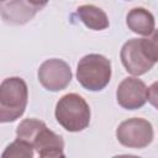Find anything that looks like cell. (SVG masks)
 <instances>
[{
    "instance_id": "1",
    "label": "cell",
    "mask_w": 158,
    "mask_h": 158,
    "mask_svg": "<svg viewBox=\"0 0 158 158\" xmlns=\"http://www.w3.org/2000/svg\"><path fill=\"white\" fill-rule=\"evenodd\" d=\"M157 33L148 38H131L123 43L120 58L125 69L132 75H142L149 72L158 60Z\"/></svg>"
},
{
    "instance_id": "2",
    "label": "cell",
    "mask_w": 158,
    "mask_h": 158,
    "mask_svg": "<svg viewBox=\"0 0 158 158\" xmlns=\"http://www.w3.org/2000/svg\"><path fill=\"white\" fill-rule=\"evenodd\" d=\"M28 88L20 77H10L0 84V122H14L27 106Z\"/></svg>"
},
{
    "instance_id": "3",
    "label": "cell",
    "mask_w": 158,
    "mask_h": 158,
    "mask_svg": "<svg viewBox=\"0 0 158 158\" xmlns=\"http://www.w3.org/2000/svg\"><path fill=\"white\" fill-rule=\"evenodd\" d=\"M57 122L69 132H79L85 130L90 123V107L85 99L75 93L63 95L54 111Z\"/></svg>"
},
{
    "instance_id": "4",
    "label": "cell",
    "mask_w": 158,
    "mask_h": 158,
    "mask_svg": "<svg viewBox=\"0 0 158 158\" xmlns=\"http://www.w3.org/2000/svg\"><path fill=\"white\" fill-rule=\"evenodd\" d=\"M77 79L84 89L100 91L110 83L111 62L102 54H86L78 63Z\"/></svg>"
},
{
    "instance_id": "5",
    "label": "cell",
    "mask_w": 158,
    "mask_h": 158,
    "mask_svg": "<svg viewBox=\"0 0 158 158\" xmlns=\"http://www.w3.org/2000/svg\"><path fill=\"white\" fill-rule=\"evenodd\" d=\"M154 132L152 123L141 117H132L122 121L116 128L117 141L127 148H146L153 141Z\"/></svg>"
},
{
    "instance_id": "6",
    "label": "cell",
    "mask_w": 158,
    "mask_h": 158,
    "mask_svg": "<svg viewBox=\"0 0 158 158\" xmlns=\"http://www.w3.org/2000/svg\"><path fill=\"white\" fill-rule=\"evenodd\" d=\"M38 81L49 91H60L72 81V70L67 62L58 58L44 60L38 68Z\"/></svg>"
},
{
    "instance_id": "7",
    "label": "cell",
    "mask_w": 158,
    "mask_h": 158,
    "mask_svg": "<svg viewBox=\"0 0 158 158\" xmlns=\"http://www.w3.org/2000/svg\"><path fill=\"white\" fill-rule=\"evenodd\" d=\"M116 99L118 105L126 110L141 109L149 100V88L141 79L127 77L118 84Z\"/></svg>"
},
{
    "instance_id": "8",
    "label": "cell",
    "mask_w": 158,
    "mask_h": 158,
    "mask_svg": "<svg viewBox=\"0 0 158 158\" xmlns=\"http://www.w3.org/2000/svg\"><path fill=\"white\" fill-rule=\"evenodd\" d=\"M31 146L42 158L64 157V141L62 136L51 131L46 123L36 132L31 141Z\"/></svg>"
},
{
    "instance_id": "9",
    "label": "cell",
    "mask_w": 158,
    "mask_h": 158,
    "mask_svg": "<svg viewBox=\"0 0 158 158\" xmlns=\"http://www.w3.org/2000/svg\"><path fill=\"white\" fill-rule=\"evenodd\" d=\"M38 10L27 0H5L0 2V16L11 25H25L35 17Z\"/></svg>"
},
{
    "instance_id": "10",
    "label": "cell",
    "mask_w": 158,
    "mask_h": 158,
    "mask_svg": "<svg viewBox=\"0 0 158 158\" xmlns=\"http://www.w3.org/2000/svg\"><path fill=\"white\" fill-rule=\"evenodd\" d=\"M126 23L128 28L142 36H151L156 30V21L152 12L144 7H133L126 16Z\"/></svg>"
},
{
    "instance_id": "11",
    "label": "cell",
    "mask_w": 158,
    "mask_h": 158,
    "mask_svg": "<svg viewBox=\"0 0 158 158\" xmlns=\"http://www.w3.org/2000/svg\"><path fill=\"white\" fill-rule=\"evenodd\" d=\"M79 20L90 30L101 31L109 27V19L105 11L95 5H81L77 9Z\"/></svg>"
},
{
    "instance_id": "12",
    "label": "cell",
    "mask_w": 158,
    "mask_h": 158,
    "mask_svg": "<svg viewBox=\"0 0 158 158\" xmlns=\"http://www.w3.org/2000/svg\"><path fill=\"white\" fill-rule=\"evenodd\" d=\"M35 156V149L33 147L22 141L16 138L14 142H11L4 151L2 157H23V158H32Z\"/></svg>"
},
{
    "instance_id": "13",
    "label": "cell",
    "mask_w": 158,
    "mask_h": 158,
    "mask_svg": "<svg viewBox=\"0 0 158 158\" xmlns=\"http://www.w3.org/2000/svg\"><path fill=\"white\" fill-rule=\"evenodd\" d=\"M27 1H28V2H31L33 6H36V7H38V9L41 10V9H42V7H43V6H44L49 0H27Z\"/></svg>"
},
{
    "instance_id": "14",
    "label": "cell",
    "mask_w": 158,
    "mask_h": 158,
    "mask_svg": "<svg viewBox=\"0 0 158 158\" xmlns=\"http://www.w3.org/2000/svg\"><path fill=\"white\" fill-rule=\"evenodd\" d=\"M2 1H5V0H0V2H2Z\"/></svg>"
}]
</instances>
